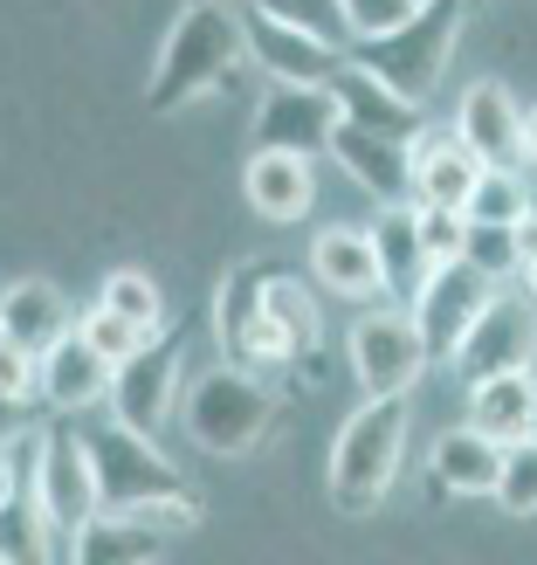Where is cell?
Segmentation results:
<instances>
[{"label":"cell","instance_id":"1","mask_svg":"<svg viewBox=\"0 0 537 565\" xmlns=\"http://www.w3.org/2000/svg\"><path fill=\"white\" fill-rule=\"evenodd\" d=\"M83 435H90V469H97V497H104L110 518H152L165 531H193L207 518L201 490L173 469V456L159 441L118 428V420L83 428Z\"/></svg>","mask_w":537,"mask_h":565},{"label":"cell","instance_id":"2","mask_svg":"<svg viewBox=\"0 0 537 565\" xmlns=\"http://www.w3.org/2000/svg\"><path fill=\"white\" fill-rule=\"evenodd\" d=\"M241 63H248V28L235 21V8H180V21L159 42V63L146 76V110L173 118L193 97L228 90V76Z\"/></svg>","mask_w":537,"mask_h":565},{"label":"cell","instance_id":"3","mask_svg":"<svg viewBox=\"0 0 537 565\" xmlns=\"http://www.w3.org/2000/svg\"><path fill=\"white\" fill-rule=\"evenodd\" d=\"M407 456V401H358L331 441V503L345 518H373L400 483Z\"/></svg>","mask_w":537,"mask_h":565},{"label":"cell","instance_id":"4","mask_svg":"<svg viewBox=\"0 0 537 565\" xmlns=\"http://www.w3.org/2000/svg\"><path fill=\"white\" fill-rule=\"evenodd\" d=\"M180 420L186 435L207 448V456L235 462L248 448H262V435L276 428V393L262 386V373H241V365H214L180 393Z\"/></svg>","mask_w":537,"mask_h":565},{"label":"cell","instance_id":"5","mask_svg":"<svg viewBox=\"0 0 537 565\" xmlns=\"http://www.w3.org/2000/svg\"><path fill=\"white\" fill-rule=\"evenodd\" d=\"M462 8L469 0H420V8L393 28V35H373V42H352V63L373 70L386 90H400L407 104H420L441 83L448 55H455V35H462Z\"/></svg>","mask_w":537,"mask_h":565},{"label":"cell","instance_id":"6","mask_svg":"<svg viewBox=\"0 0 537 565\" xmlns=\"http://www.w3.org/2000/svg\"><path fill=\"white\" fill-rule=\"evenodd\" d=\"M28 497H35L42 524L55 531V545H76V531L104 518L97 469H90V435L76 420H49L35 435V469H28Z\"/></svg>","mask_w":537,"mask_h":565},{"label":"cell","instance_id":"7","mask_svg":"<svg viewBox=\"0 0 537 565\" xmlns=\"http://www.w3.org/2000/svg\"><path fill=\"white\" fill-rule=\"evenodd\" d=\"M345 359H352V380H358V401H407V393L420 386V373L434 365L428 338H420L414 310H365V318L352 324L345 338Z\"/></svg>","mask_w":537,"mask_h":565},{"label":"cell","instance_id":"8","mask_svg":"<svg viewBox=\"0 0 537 565\" xmlns=\"http://www.w3.org/2000/svg\"><path fill=\"white\" fill-rule=\"evenodd\" d=\"M180 359H186V331H159L138 359H125L118 380H110V420L131 428V435H146V441H159V428L173 420L180 386H186Z\"/></svg>","mask_w":537,"mask_h":565},{"label":"cell","instance_id":"9","mask_svg":"<svg viewBox=\"0 0 537 565\" xmlns=\"http://www.w3.org/2000/svg\"><path fill=\"white\" fill-rule=\"evenodd\" d=\"M318 303H310V282L297 269H276L269 263V290H262V324H256V345H248V373H290V365L318 359Z\"/></svg>","mask_w":537,"mask_h":565},{"label":"cell","instance_id":"10","mask_svg":"<svg viewBox=\"0 0 537 565\" xmlns=\"http://www.w3.org/2000/svg\"><path fill=\"white\" fill-rule=\"evenodd\" d=\"M530 359H537V303L524 290H496L490 310L475 318L469 345L455 352V373L469 386H483V380H503V373H524Z\"/></svg>","mask_w":537,"mask_h":565},{"label":"cell","instance_id":"11","mask_svg":"<svg viewBox=\"0 0 537 565\" xmlns=\"http://www.w3.org/2000/svg\"><path fill=\"white\" fill-rule=\"evenodd\" d=\"M337 125H345V110H337V97H331V90H297V83H269L262 104H256V152L318 159V152H331Z\"/></svg>","mask_w":537,"mask_h":565},{"label":"cell","instance_id":"12","mask_svg":"<svg viewBox=\"0 0 537 565\" xmlns=\"http://www.w3.org/2000/svg\"><path fill=\"white\" fill-rule=\"evenodd\" d=\"M331 159H337V173H345L358 193H373L379 207H420V193H414V146H407V138L337 125Z\"/></svg>","mask_w":537,"mask_h":565},{"label":"cell","instance_id":"13","mask_svg":"<svg viewBox=\"0 0 537 565\" xmlns=\"http://www.w3.org/2000/svg\"><path fill=\"white\" fill-rule=\"evenodd\" d=\"M490 297H496V282H483L469 263H441L434 282H428V297L414 303V324H420V338H428V352L434 359H455L469 345L475 318L490 310Z\"/></svg>","mask_w":537,"mask_h":565},{"label":"cell","instance_id":"14","mask_svg":"<svg viewBox=\"0 0 537 565\" xmlns=\"http://www.w3.org/2000/svg\"><path fill=\"white\" fill-rule=\"evenodd\" d=\"M373 248H379V290L393 310H414L434 282V248L420 242V207H379L373 221Z\"/></svg>","mask_w":537,"mask_h":565},{"label":"cell","instance_id":"15","mask_svg":"<svg viewBox=\"0 0 537 565\" xmlns=\"http://www.w3.org/2000/svg\"><path fill=\"white\" fill-rule=\"evenodd\" d=\"M248 63H256L269 83L324 90V83L352 63V49L318 42V35H297V28H276V21H248Z\"/></svg>","mask_w":537,"mask_h":565},{"label":"cell","instance_id":"16","mask_svg":"<svg viewBox=\"0 0 537 565\" xmlns=\"http://www.w3.org/2000/svg\"><path fill=\"white\" fill-rule=\"evenodd\" d=\"M455 138L483 166L517 173V159H524V110H517V97L503 90V83H469V97L455 110Z\"/></svg>","mask_w":537,"mask_h":565},{"label":"cell","instance_id":"17","mask_svg":"<svg viewBox=\"0 0 537 565\" xmlns=\"http://www.w3.org/2000/svg\"><path fill=\"white\" fill-rule=\"evenodd\" d=\"M69 331H76V310L63 303V290H55V282L21 276V282H8V290H0V338H8V345H21L28 359H49Z\"/></svg>","mask_w":537,"mask_h":565},{"label":"cell","instance_id":"18","mask_svg":"<svg viewBox=\"0 0 537 565\" xmlns=\"http://www.w3.org/2000/svg\"><path fill=\"white\" fill-rule=\"evenodd\" d=\"M241 193L269 228H290L318 207V159H290V152H248L241 166Z\"/></svg>","mask_w":537,"mask_h":565},{"label":"cell","instance_id":"19","mask_svg":"<svg viewBox=\"0 0 537 565\" xmlns=\"http://www.w3.org/2000/svg\"><path fill=\"white\" fill-rule=\"evenodd\" d=\"M110 380H118V365L97 359V352L69 331L63 345L42 359V407H49V420H76V414H90L97 401L110 407Z\"/></svg>","mask_w":537,"mask_h":565},{"label":"cell","instance_id":"20","mask_svg":"<svg viewBox=\"0 0 537 565\" xmlns=\"http://www.w3.org/2000/svg\"><path fill=\"white\" fill-rule=\"evenodd\" d=\"M503 456L511 448H496L490 435H475V428H448L434 448H428V483L434 497H496L503 483Z\"/></svg>","mask_w":537,"mask_h":565},{"label":"cell","instance_id":"21","mask_svg":"<svg viewBox=\"0 0 537 565\" xmlns=\"http://www.w3.org/2000/svg\"><path fill=\"white\" fill-rule=\"evenodd\" d=\"M469 428L490 435L496 448H524L537 441V373H503V380H483L469 386Z\"/></svg>","mask_w":537,"mask_h":565},{"label":"cell","instance_id":"22","mask_svg":"<svg viewBox=\"0 0 537 565\" xmlns=\"http://www.w3.org/2000/svg\"><path fill=\"white\" fill-rule=\"evenodd\" d=\"M310 276H318V290L345 297V303L386 297V290H379V248H373V228H324L318 242H310Z\"/></svg>","mask_w":537,"mask_h":565},{"label":"cell","instance_id":"23","mask_svg":"<svg viewBox=\"0 0 537 565\" xmlns=\"http://www.w3.org/2000/svg\"><path fill=\"white\" fill-rule=\"evenodd\" d=\"M475 180H483V159H475L455 131H420V146H414V193H420V207H462L469 214Z\"/></svg>","mask_w":537,"mask_h":565},{"label":"cell","instance_id":"24","mask_svg":"<svg viewBox=\"0 0 537 565\" xmlns=\"http://www.w3.org/2000/svg\"><path fill=\"white\" fill-rule=\"evenodd\" d=\"M324 90L337 97V110H345V125H358V131H386V138H420V104H407L400 90H386V83L373 76V70H358V63H345Z\"/></svg>","mask_w":537,"mask_h":565},{"label":"cell","instance_id":"25","mask_svg":"<svg viewBox=\"0 0 537 565\" xmlns=\"http://www.w3.org/2000/svg\"><path fill=\"white\" fill-rule=\"evenodd\" d=\"M262 290H269V263H235L214 290V345L221 365H241L248 373V345H256V324H262Z\"/></svg>","mask_w":537,"mask_h":565},{"label":"cell","instance_id":"26","mask_svg":"<svg viewBox=\"0 0 537 565\" xmlns=\"http://www.w3.org/2000/svg\"><path fill=\"white\" fill-rule=\"evenodd\" d=\"M173 531L152 524V518H90L69 545V565H159Z\"/></svg>","mask_w":537,"mask_h":565},{"label":"cell","instance_id":"27","mask_svg":"<svg viewBox=\"0 0 537 565\" xmlns=\"http://www.w3.org/2000/svg\"><path fill=\"white\" fill-rule=\"evenodd\" d=\"M0 565H55V531L42 524L28 490L0 511Z\"/></svg>","mask_w":537,"mask_h":565},{"label":"cell","instance_id":"28","mask_svg":"<svg viewBox=\"0 0 537 565\" xmlns=\"http://www.w3.org/2000/svg\"><path fill=\"white\" fill-rule=\"evenodd\" d=\"M248 8H256V21H276V28H297V35L352 49V28H345V8H337V0H248Z\"/></svg>","mask_w":537,"mask_h":565},{"label":"cell","instance_id":"29","mask_svg":"<svg viewBox=\"0 0 537 565\" xmlns=\"http://www.w3.org/2000/svg\"><path fill=\"white\" fill-rule=\"evenodd\" d=\"M97 303H104V310H118V318H131L138 331H146V338L173 331V324H165V297H159V282H152V276H138V269H118V276H104Z\"/></svg>","mask_w":537,"mask_h":565},{"label":"cell","instance_id":"30","mask_svg":"<svg viewBox=\"0 0 537 565\" xmlns=\"http://www.w3.org/2000/svg\"><path fill=\"white\" fill-rule=\"evenodd\" d=\"M524 214H537L524 180L503 173V166H483V180H475V193H469V221H483V228H517Z\"/></svg>","mask_w":537,"mask_h":565},{"label":"cell","instance_id":"31","mask_svg":"<svg viewBox=\"0 0 537 565\" xmlns=\"http://www.w3.org/2000/svg\"><path fill=\"white\" fill-rule=\"evenodd\" d=\"M76 338H83L97 359H110V365H125V359H138V352L152 345V338L138 331L131 318H118V310H104V303H90V310L76 318Z\"/></svg>","mask_w":537,"mask_h":565},{"label":"cell","instance_id":"32","mask_svg":"<svg viewBox=\"0 0 537 565\" xmlns=\"http://www.w3.org/2000/svg\"><path fill=\"white\" fill-rule=\"evenodd\" d=\"M462 263L483 276V282H511V276H524V263H517V228H483V221H469Z\"/></svg>","mask_w":537,"mask_h":565},{"label":"cell","instance_id":"33","mask_svg":"<svg viewBox=\"0 0 537 565\" xmlns=\"http://www.w3.org/2000/svg\"><path fill=\"white\" fill-rule=\"evenodd\" d=\"M496 503H503L511 518H537V441H524V448H511V456H503Z\"/></svg>","mask_w":537,"mask_h":565},{"label":"cell","instance_id":"34","mask_svg":"<svg viewBox=\"0 0 537 565\" xmlns=\"http://www.w3.org/2000/svg\"><path fill=\"white\" fill-rule=\"evenodd\" d=\"M345 8V28H352V42H373V35H393L420 0H337Z\"/></svg>","mask_w":537,"mask_h":565},{"label":"cell","instance_id":"35","mask_svg":"<svg viewBox=\"0 0 537 565\" xmlns=\"http://www.w3.org/2000/svg\"><path fill=\"white\" fill-rule=\"evenodd\" d=\"M420 242L434 248V263H462V248H469V214H462V207H420Z\"/></svg>","mask_w":537,"mask_h":565},{"label":"cell","instance_id":"36","mask_svg":"<svg viewBox=\"0 0 537 565\" xmlns=\"http://www.w3.org/2000/svg\"><path fill=\"white\" fill-rule=\"evenodd\" d=\"M0 393L8 401H42V359H28L8 338H0Z\"/></svg>","mask_w":537,"mask_h":565},{"label":"cell","instance_id":"37","mask_svg":"<svg viewBox=\"0 0 537 565\" xmlns=\"http://www.w3.org/2000/svg\"><path fill=\"white\" fill-rule=\"evenodd\" d=\"M28 401H8V393H0V456H8L14 441H28V414H21Z\"/></svg>","mask_w":537,"mask_h":565},{"label":"cell","instance_id":"38","mask_svg":"<svg viewBox=\"0 0 537 565\" xmlns=\"http://www.w3.org/2000/svg\"><path fill=\"white\" fill-rule=\"evenodd\" d=\"M517 263H524V269L537 263V214H524V221H517Z\"/></svg>","mask_w":537,"mask_h":565},{"label":"cell","instance_id":"39","mask_svg":"<svg viewBox=\"0 0 537 565\" xmlns=\"http://www.w3.org/2000/svg\"><path fill=\"white\" fill-rule=\"evenodd\" d=\"M14 497H21V476H14V462H8V456H0V511H8Z\"/></svg>","mask_w":537,"mask_h":565},{"label":"cell","instance_id":"40","mask_svg":"<svg viewBox=\"0 0 537 565\" xmlns=\"http://www.w3.org/2000/svg\"><path fill=\"white\" fill-rule=\"evenodd\" d=\"M524 159H530V166H537V104H530V110H524Z\"/></svg>","mask_w":537,"mask_h":565},{"label":"cell","instance_id":"41","mask_svg":"<svg viewBox=\"0 0 537 565\" xmlns=\"http://www.w3.org/2000/svg\"><path fill=\"white\" fill-rule=\"evenodd\" d=\"M524 297H530V303H537V263H530V269H524Z\"/></svg>","mask_w":537,"mask_h":565},{"label":"cell","instance_id":"42","mask_svg":"<svg viewBox=\"0 0 537 565\" xmlns=\"http://www.w3.org/2000/svg\"><path fill=\"white\" fill-rule=\"evenodd\" d=\"M186 8H228V0H186Z\"/></svg>","mask_w":537,"mask_h":565}]
</instances>
